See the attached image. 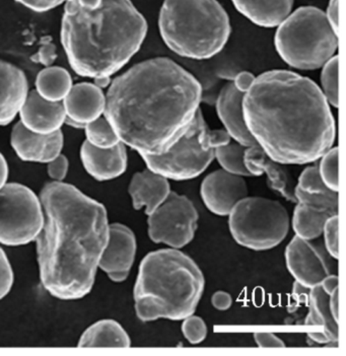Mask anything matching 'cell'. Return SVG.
Returning a JSON list of instances; mask_svg holds the SVG:
<instances>
[{
	"mask_svg": "<svg viewBox=\"0 0 346 356\" xmlns=\"http://www.w3.org/2000/svg\"><path fill=\"white\" fill-rule=\"evenodd\" d=\"M203 88L187 70L166 57L135 64L109 86L104 116L120 141L139 154L172 147L200 110Z\"/></svg>",
	"mask_w": 346,
	"mask_h": 356,
	"instance_id": "6da1fadb",
	"label": "cell"
},
{
	"mask_svg": "<svg viewBox=\"0 0 346 356\" xmlns=\"http://www.w3.org/2000/svg\"><path fill=\"white\" fill-rule=\"evenodd\" d=\"M243 112L257 145L277 163H314L333 147L336 126L327 99L314 81L296 72L275 70L257 76L244 95Z\"/></svg>",
	"mask_w": 346,
	"mask_h": 356,
	"instance_id": "7a4b0ae2",
	"label": "cell"
},
{
	"mask_svg": "<svg viewBox=\"0 0 346 356\" xmlns=\"http://www.w3.org/2000/svg\"><path fill=\"white\" fill-rule=\"evenodd\" d=\"M39 197L44 223L35 242L42 285L58 300L83 298L92 291L107 246V209L64 182L47 183Z\"/></svg>",
	"mask_w": 346,
	"mask_h": 356,
	"instance_id": "3957f363",
	"label": "cell"
},
{
	"mask_svg": "<svg viewBox=\"0 0 346 356\" xmlns=\"http://www.w3.org/2000/svg\"><path fill=\"white\" fill-rule=\"evenodd\" d=\"M148 23L132 0H102L84 8L66 0L61 43L70 66L86 77L111 76L139 52Z\"/></svg>",
	"mask_w": 346,
	"mask_h": 356,
	"instance_id": "277c9868",
	"label": "cell"
},
{
	"mask_svg": "<svg viewBox=\"0 0 346 356\" xmlns=\"http://www.w3.org/2000/svg\"><path fill=\"white\" fill-rule=\"evenodd\" d=\"M204 283L198 265L180 249L150 252L139 265L133 289L137 318L146 323L185 319L196 311Z\"/></svg>",
	"mask_w": 346,
	"mask_h": 356,
	"instance_id": "5b68a950",
	"label": "cell"
},
{
	"mask_svg": "<svg viewBox=\"0 0 346 356\" xmlns=\"http://www.w3.org/2000/svg\"><path fill=\"white\" fill-rule=\"evenodd\" d=\"M159 29L173 52L196 60L219 54L230 35L228 13L217 0H165Z\"/></svg>",
	"mask_w": 346,
	"mask_h": 356,
	"instance_id": "8992f818",
	"label": "cell"
},
{
	"mask_svg": "<svg viewBox=\"0 0 346 356\" xmlns=\"http://www.w3.org/2000/svg\"><path fill=\"white\" fill-rule=\"evenodd\" d=\"M274 43L279 56L290 67L315 70L336 55L339 39L325 13L304 6L278 26Z\"/></svg>",
	"mask_w": 346,
	"mask_h": 356,
	"instance_id": "52a82bcc",
	"label": "cell"
},
{
	"mask_svg": "<svg viewBox=\"0 0 346 356\" xmlns=\"http://www.w3.org/2000/svg\"><path fill=\"white\" fill-rule=\"evenodd\" d=\"M228 229L239 246L267 251L278 246L290 231V216L278 201L245 197L228 214Z\"/></svg>",
	"mask_w": 346,
	"mask_h": 356,
	"instance_id": "ba28073f",
	"label": "cell"
},
{
	"mask_svg": "<svg viewBox=\"0 0 346 356\" xmlns=\"http://www.w3.org/2000/svg\"><path fill=\"white\" fill-rule=\"evenodd\" d=\"M206 124L201 110L189 127L172 145L159 154H139L150 171L168 180L185 181L203 174L214 160V150L206 149L203 134Z\"/></svg>",
	"mask_w": 346,
	"mask_h": 356,
	"instance_id": "9c48e42d",
	"label": "cell"
},
{
	"mask_svg": "<svg viewBox=\"0 0 346 356\" xmlns=\"http://www.w3.org/2000/svg\"><path fill=\"white\" fill-rule=\"evenodd\" d=\"M44 223L40 197L19 183L0 189V244L19 247L35 242Z\"/></svg>",
	"mask_w": 346,
	"mask_h": 356,
	"instance_id": "30bf717a",
	"label": "cell"
},
{
	"mask_svg": "<svg viewBox=\"0 0 346 356\" xmlns=\"http://www.w3.org/2000/svg\"><path fill=\"white\" fill-rule=\"evenodd\" d=\"M148 232L155 244L181 249L192 242L198 227V211L188 197L171 192L168 198L148 216Z\"/></svg>",
	"mask_w": 346,
	"mask_h": 356,
	"instance_id": "8fae6325",
	"label": "cell"
},
{
	"mask_svg": "<svg viewBox=\"0 0 346 356\" xmlns=\"http://www.w3.org/2000/svg\"><path fill=\"white\" fill-rule=\"evenodd\" d=\"M285 263L296 282L309 289L330 274L327 261L320 249L310 241L297 236L285 250Z\"/></svg>",
	"mask_w": 346,
	"mask_h": 356,
	"instance_id": "7c38bea8",
	"label": "cell"
},
{
	"mask_svg": "<svg viewBox=\"0 0 346 356\" xmlns=\"http://www.w3.org/2000/svg\"><path fill=\"white\" fill-rule=\"evenodd\" d=\"M200 195L212 213L228 216L235 205L248 196V187L243 177L219 170L204 178Z\"/></svg>",
	"mask_w": 346,
	"mask_h": 356,
	"instance_id": "4fadbf2b",
	"label": "cell"
},
{
	"mask_svg": "<svg viewBox=\"0 0 346 356\" xmlns=\"http://www.w3.org/2000/svg\"><path fill=\"white\" fill-rule=\"evenodd\" d=\"M10 145L22 161L48 163L61 154L64 136L61 129L51 134H35L19 121L13 126Z\"/></svg>",
	"mask_w": 346,
	"mask_h": 356,
	"instance_id": "5bb4252c",
	"label": "cell"
},
{
	"mask_svg": "<svg viewBox=\"0 0 346 356\" xmlns=\"http://www.w3.org/2000/svg\"><path fill=\"white\" fill-rule=\"evenodd\" d=\"M19 122L26 129L39 134H51L61 129L66 114L62 102L42 98L36 90L29 92L19 112Z\"/></svg>",
	"mask_w": 346,
	"mask_h": 356,
	"instance_id": "9a60e30c",
	"label": "cell"
},
{
	"mask_svg": "<svg viewBox=\"0 0 346 356\" xmlns=\"http://www.w3.org/2000/svg\"><path fill=\"white\" fill-rule=\"evenodd\" d=\"M79 156L86 172L100 182L114 180L127 169V150L122 143L114 147L97 148L84 140Z\"/></svg>",
	"mask_w": 346,
	"mask_h": 356,
	"instance_id": "2e32d148",
	"label": "cell"
},
{
	"mask_svg": "<svg viewBox=\"0 0 346 356\" xmlns=\"http://www.w3.org/2000/svg\"><path fill=\"white\" fill-rule=\"evenodd\" d=\"M137 243L132 229L122 223H110L107 246L102 254L99 269L105 273L132 270Z\"/></svg>",
	"mask_w": 346,
	"mask_h": 356,
	"instance_id": "e0dca14e",
	"label": "cell"
},
{
	"mask_svg": "<svg viewBox=\"0 0 346 356\" xmlns=\"http://www.w3.org/2000/svg\"><path fill=\"white\" fill-rule=\"evenodd\" d=\"M244 95L237 90L233 81L227 83L217 97V112L230 138L243 147H250L257 143L246 125L243 112Z\"/></svg>",
	"mask_w": 346,
	"mask_h": 356,
	"instance_id": "ac0fdd59",
	"label": "cell"
},
{
	"mask_svg": "<svg viewBox=\"0 0 346 356\" xmlns=\"http://www.w3.org/2000/svg\"><path fill=\"white\" fill-rule=\"evenodd\" d=\"M28 94V79L23 70L0 60V125L13 121Z\"/></svg>",
	"mask_w": 346,
	"mask_h": 356,
	"instance_id": "d6986e66",
	"label": "cell"
},
{
	"mask_svg": "<svg viewBox=\"0 0 346 356\" xmlns=\"http://www.w3.org/2000/svg\"><path fill=\"white\" fill-rule=\"evenodd\" d=\"M62 104L68 118L86 126L103 116L106 95L95 83H79L72 86Z\"/></svg>",
	"mask_w": 346,
	"mask_h": 356,
	"instance_id": "ffe728a7",
	"label": "cell"
},
{
	"mask_svg": "<svg viewBox=\"0 0 346 356\" xmlns=\"http://www.w3.org/2000/svg\"><path fill=\"white\" fill-rule=\"evenodd\" d=\"M244 163L251 177H260L265 174L270 189L281 194L290 202L296 203L294 189L292 188L290 174L283 163L272 160L259 145L247 147Z\"/></svg>",
	"mask_w": 346,
	"mask_h": 356,
	"instance_id": "44dd1931",
	"label": "cell"
},
{
	"mask_svg": "<svg viewBox=\"0 0 346 356\" xmlns=\"http://www.w3.org/2000/svg\"><path fill=\"white\" fill-rule=\"evenodd\" d=\"M171 192L168 179L148 169L133 175L128 187L133 209H144L146 216H150L159 205L163 204Z\"/></svg>",
	"mask_w": 346,
	"mask_h": 356,
	"instance_id": "7402d4cb",
	"label": "cell"
},
{
	"mask_svg": "<svg viewBox=\"0 0 346 356\" xmlns=\"http://www.w3.org/2000/svg\"><path fill=\"white\" fill-rule=\"evenodd\" d=\"M235 8L255 25L275 28L292 13L294 0H232Z\"/></svg>",
	"mask_w": 346,
	"mask_h": 356,
	"instance_id": "603a6c76",
	"label": "cell"
},
{
	"mask_svg": "<svg viewBox=\"0 0 346 356\" xmlns=\"http://www.w3.org/2000/svg\"><path fill=\"white\" fill-rule=\"evenodd\" d=\"M81 348H128L132 339L125 329L114 320L97 321L81 334Z\"/></svg>",
	"mask_w": 346,
	"mask_h": 356,
	"instance_id": "cb8c5ba5",
	"label": "cell"
},
{
	"mask_svg": "<svg viewBox=\"0 0 346 356\" xmlns=\"http://www.w3.org/2000/svg\"><path fill=\"white\" fill-rule=\"evenodd\" d=\"M330 295L326 293L320 283L310 289L308 295L309 313L306 317L308 326L321 327L331 342L339 341L338 320L334 317L330 307Z\"/></svg>",
	"mask_w": 346,
	"mask_h": 356,
	"instance_id": "d4e9b609",
	"label": "cell"
},
{
	"mask_svg": "<svg viewBox=\"0 0 346 356\" xmlns=\"http://www.w3.org/2000/svg\"><path fill=\"white\" fill-rule=\"evenodd\" d=\"M334 216L338 214L328 209L297 202L292 216V229L296 236L303 240H316L322 236L326 221Z\"/></svg>",
	"mask_w": 346,
	"mask_h": 356,
	"instance_id": "484cf974",
	"label": "cell"
},
{
	"mask_svg": "<svg viewBox=\"0 0 346 356\" xmlns=\"http://www.w3.org/2000/svg\"><path fill=\"white\" fill-rule=\"evenodd\" d=\"M72 75L59 66H48L37 75L36 92L50 102H62L72 88Z\"/></svg>",
	"mask_w": 346,
	"mask_h": 356,
	"instance_id": "4316f807",
	"label": "cell"
},
{
	"mask_svg": "<svg viewBox=\"0 0 346 356\" xmlns=\"http://www.w3.org/2000/svg\"><path fill=\"white\" fill-rule=\"evenodd\" d=\"M246 148L236 141H230L228 145L215 148L214 158L223 171L237 176L251 177L244 163Z\"/></svg>",
	"mask_w": 346,
	"mask_h": 356,
	"instance_id": "83f0119b",
	"label": "cell"
},
{
	"mask_svg": "<svg viewBox=\"0 0 346 356\" xmlns=\"http://www.w3.org/2000/svg\"><path fill=\"white\" fill-rule=\"evenodd\" d=\"M86 141L97 148H111L121 143L106 117L101 116L84 126Z\"/></svg>",
	"mask_w": 346,
	"mask_h": 356,
	"instance_id": "f1b7e54d",
	"label": "cell"
},
{
	"mask_svg": "<svg viewBox=\"0 0 346 356\" xmlns=\"http://www.w3.org/2000/svg\"><path fill=\"white\" fill-rule=\"evenodd\" d=\"M321 85L324 97L329 105L337 108L339 106V58L337 55L329 59L322 66Z\"/></svg>",
	"mask_w": 346,
	"mask_h": 356,
	"instance_id": "f546056e",
	"label": "cell"
},
{
	"mask_svg": "<svg viewBox=\"0 0 346 356\" xmlns=\"http://www.w3.org/2000/svg\"><path fill=\"white\" fill-rule=\"evenodd\" d=\"M318 165L319 174L326 187L334 192L339 190V150L331 147L321 156Z\"/></svg>",
	"mask_w": 346,
	"mask_h": 356,
	"instance_id": "4dcf8cb0",
	"label": "cell"
},
{
	"mask_svg": "<svg viewBox=\"0 0 346 356\" xmlns=\"http://www.w3.org/2000/svg\"><path fill=\"white\" fill-rule=\"evenodd\" d=\"M297 189L307 194H325L332 191L324 184L318 167H309L299 176Z\"/></svg>",
	"mask_w": 346,
	"mask_h": 356,
	"instance_id": "1f68e13d",
	"label": "cell"
},
{
	"mask_svg": "<svg viewBox=\"0 0 346 356\" xmlns=\"http://www.w3.org/2000/svg\"><path fill=\"white\" fill-rule=\"evenodd\" d=\"M182 321V333L189 343L195 345L204 341L207 336V326L203 318L192 314Z\"/></svg>",
	"mask_w": 346,
	"mask_h": 356,
	"instance_id": "d6a6232c",
	"label": "cell"
},
{
	"mask_svg": "<svg viewBox=\"0 0 346 356\" xmlns=\"http://www.w3.org/2000/svg\"><path fill=\"white\" fill-rule=\"evenodd\" d=\"M339 218L338 216H331L326 221L323 229L325 247L329 255L337 260L339 256Z\"/></svg>",
	"mask_w": 346,
	"mask_h": 356,
	"instance_id": "836d02e7",
	"label": "cell"
},
{
	"mask_svg": "<svg viewBox=\"0 0 346 356\" xmlns=\"http://www.w3.org/2000/svg\"><path fill=\"white\" fill-rule=\"evenodd\" d=\"M13 271L6 252L0 246V300H3L12 291Z\"/></svg>",
	"mask_w": 346,
	"mask_h": 356,
	"instance_id": "e575fe53",
	"label": "cell"
},
{
	"mask_svg": "<svg viewBox=\"0 0 346 356\" xmlns=\"http://www.w3.org/2000/svg\"><path fill=\"white\" fill-rule=\"evenodd\" d=\"M232 141L226 130H210L206 126L203 134V143L206 149L214 150L215 148L223 147Z\"/></svg>",
	"mask_w": 346,
	"mask_h": 356,
	"instance_id": "d590c367",
	"label": "cell"
},
{
	"mask_svg": "<svg viewBox=\"0 0 346 356\" xmlns=\"http://www.w3.org/2000/svg\"><path fill=\"white\" fill-rule=\"evenodd\" d=\"M70 161L64 154H59L56 159L47 163L48 176L54 182H63L68 176Z\"/></svg>",
	"mask_w": 346,
	"mask_h": 356,
	"instance_id": "8d00e7d4",
	"label": "cell"
},
{
	"mask_svg": "<svg viewBox=\"0 0 346 356\" xmlns=\"http://www.w3.org/2000/svg\"><path fill=\"white\" fill-rule=\"evenodd\" d=\"M24 8L36 13H46L54 10L66 0H15Z\"/></svg>",
	"mask_w": 346,
	"mask_h": 356,
	"instance_id": "74e56055",
	"label": "cell"
},
{
	"mask_svg": "<svg viewBox=\"0 0 346 356\" xmlns=\"http://www.w3.org/2000/svg\"><path fill=\"white\" fill-rule=\"evenodd\" d=\"M254 340L260 348H283L285 347L283 339L268 332H258L254 334Z\"/></svg>",
	"mask_w": 346,
	"mask_h": 356,
	"instance_id": "f35d334b",
	"label": "cell"
},
{
	"mask_svg": "<svg viewBox=\"0 0 346 356\" xmlns=\"http://www.w3.org/2000/svg\"><path fill=\"white\" fill-rule=\"evenodd\" d=\"M56 47L51 42L44 43L39 51H38L37 54L35 55V57H33L35 61L38 62V63L43 64L46 67L52 65L53 62L56 60Z\"/></svg>",
	"mask_w": 346,
	"mask_h": 356,
	"instance_id": "ab89813d",
	"label": "cell"
},
{
	"mask_svg": "<svg viewBox=\"0 0 346 356\" xmlns=\"http://www.w3.org/2000/svg\"><path fill=\"white\" fill-rule=\"evenodd\" d=\"M212 304L217 311H228L233 306V298L227 291H219L212 296Z\"/></svg>",
	"mask_w": 346,
	"mask_h": 356,
	"instance_id": "60d3db41",
	"label": "cell"
},
{
	"mask_svg": "<svg viewBox=\"0 0 346 356\" xmlns=\"http://www.w3.org/2000/svg\"><path fill=\"white\" fill-rule=\"evenodd\" d=\"M255 79H256V76L251 74V72H242L235 76L233 83H234V86H236L239 92L246 94L251 88V86L254 83Z\"/></svg>",
	"mask_w": 346,
	"mask_h": 356,
	"instance_id": "b9f144b4",
	"label": "cell"
},
{
	"mask_svg": "<svg viewBox=\"0 0 346 356\" xmlns=\"http://www.w3.org/2000/svg\"><path fill=\"white\" fill-rule=\"evenodd\" d=\"M328 22L335 32L338 34L339 30V0H330L327 12L325 13Z\"/></svg>",
	"mask_w": 346,
	"mask_h": 356,
	"instance_id": "7bdbcfd3",
	"label": "cell"
},
{
	"mask_svg": "<svg viewBox=\"0 0 346 356\" xmlns=\"http://www.w3.org/2000/svg\"><path fill=\"white\" fill-rule=\"evenodd\" d=\"M320 284L326 293H332L335 289L339 287L338 276L330 273L329 275L324 278L322 282H320Z\"/></svg>",
	"mask_w": 346,
	"mask_h": 356,
	"instance_id": "ee69618b",
	"label": "cell"
},
{
	"mask_svg": "<svg viewBox=\"0 0 346 356\" xmlns=\"http://www.w3.org/2000/svg\"><path fill=\"white\" fill-rule=\"evenodd\" d=\"M8 165L3 154L0 152V189L8 183Z\"/></svg>",
	"mask_w": 346,
	"mask_h": 356,
	"instance_id": "f6af8a7d",
	"label": "cell"
},
{
	"mask_svg": "<svg viewBox=\"0 0 346 356\" xmlns=\"http://www.w3.org/2000/svg\"><path fill=\"white\" fill-rule=\"evenodd\" d=\"M308 338L310 341L317 344H329L332 343L331 340L329 339L327 335L322 330L317 332H310L308 334Z\"/></svg>",
	"mask_w": 346,
	"mask_h": 356,
	"instance_id": "bcb514c9",
	"label": "cell"
},
{
	"mask_svg": "<svg viewBox=\"0 0 346 356\" xmlns=\"http://www.w3.org/2000/svg\"><path fill=\"white\" fill-rule=\"evenodd\" d=\"M107 275L111 282L120 283L127 280L129 272H113V273H108Z\"/></svg>",
	"mask_w": 346,
	"mask_h": 356,
	"instance_id": "7dc6e473",
	"label": "cell"
},
{
	"mask_svg": "<svg viewBox=\"0 0 346 356\" xmlns=\"http://www.w3.org/2000/svg\"><path fill=\"white\" fill-rule=\"evenodd\" d=\"M110 77L111 76H105V75H103V76L95 77L94 83L97 86V88H101V90H104V88H109V86L112 83Z\"/></svg>",
	"mask_w": 346,
	"mask_h": 356,
	"instance_id": "c3c4849f",
	"label": "cell"
}]
</instances>
